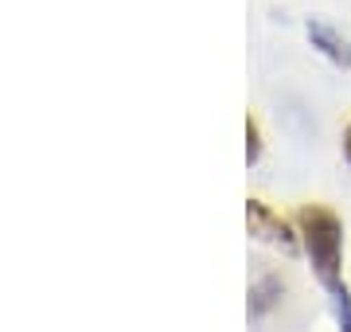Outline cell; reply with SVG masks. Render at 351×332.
Masks as SVG:
<instances>
[{"label": "cell", "instance_id": "obj_1", "mask_svg": "<svg viewBox=\"0 0 351 332\" xmlns=\"http://www.w3.org/2000/svg\"><path fill=\"white\" fill-rule=\"evenodd\" d=\"M293 223H297V235H301L304 258L313 266V278L320 281L328 301L348 294V281H343V219L328 204H304L297 207Z\"/></svg>", "mask_w": 351, "mask_h": 332}, {"label": "cell", "instance_id": "obj_2", "mask_svg": "<svg viewBox=\"0 0 351 332\" xmlns=\"http://www.w3.org/2000/svg\"><path fill=\"white\" fill-rule=\"evenodd\" d=\"M246 227H250L254 239H262V243H274L281 246V250H301V235H297V223L293 219H285L277 207H269L265 200H258V195H250L246 200Z\"/></svg>", "mask_w": 351, "mask_h": 332}, {"label": "cell", "instance_id": "obj_3", "mask_svg": "<svg viewBox=\"0 0 351 332\" xmlns=\"http://www.w3.org/2000/svg\"><path fill=\"white\" fill-rule=\"evenodd\" d=\"M304 36H308V43L324 55L328 63L343 67V71L351 67V39L343 36L336 24H328V20H308V24H304Z\"/></svg>", "mask_w": 351, "mask_h": 332}, {"label": "cell", "instance_id": "obj_4", "mask_svg": "<svg viewBox=\"0 0 351 332\" xmlns=\"http://www.w3.org/2000/svg\"><path fill=\"white\" fill-rule=\"evenodd\" d=\"M281 294H285V281L277 278V274H262V278H254V285H250V317L262 320L265 313L281 301Z\"/></svg>", "mask_w": 351, "mask_h": 332}, {"label": "cell", "instance_id": "obj_5", "mask_svg": "<svg viewBox=\"0 0 351 332\" xmlns=\"http://www.w3.org/2000/svg\"><path fill=\"white\" fill-rule=\"evenodd\" d=\"M258 161H262V126L254 114H246V165H258Z\"/></svg>", "mask_w": 351, "mask_h": 332}, {"label": "cell", "instance_id": "obj_6", "mask_svg": "<svg viewBox=\"0 0 351 332\" xmlns=\"http://www.w3.org/2000/svg\"><path fill=\"white\" fill-rule=\"evenodd\" d=\"M332 309H336V329L351 332V289L339 294V297H332Z\"/></svg>", "mask_w": 351, "mask_h": 332}, {"label": "cell", "instance_id": "obj_7", "mask_svg": "<svg viewBox=\"0 0 351 332\" xmlns=\"http://www.w3.org/2000/svg\"><path fill=\"white\" fill-rule=\"evenodd\" d=\"M339 145H343V161L351 165V121L343 126V141H339Z\"/></svg>", "mask_w": 351, "mask_h": 332}]
</instances>
